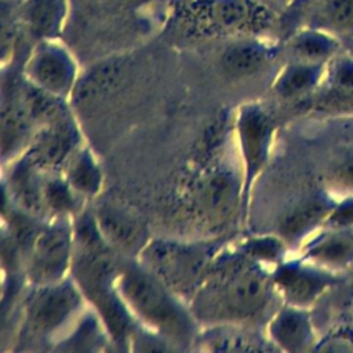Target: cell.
Wrapping results in <instances>:
<instances>
[{"label":"cell","mask_w":353,"mask_h":353,"mask_svg":"<svg viewBox=\"0 0 353 353\" xmlns=\"http://www.w3.org/2000/svg\"><path fill=\"white\" fill-rule=\"evenodd\" d=\"M200 310L214 319L247 320L261 313L270 298V280L259 269L232 265L205 287Z\"/></svg>","instance_id":"cell-1"},{"label":"cell","mask_w":353,"mask_h":353,"mask_svg":"<svg viewBox=\"0 0 353 353\" xmlns=\"http://www.w3.org/2000/svg\"><path fill=\"white\" fill-rule=\"evenodd\" d=\"M120 288L130 306L154 328L174 339L188 335L186 317L156 279L131 269L123 274Z\"/></svg>","instance_id":"cell-2"},{"label":"cell","mask_w":353,"mask_h":353,"mask_svg":"<svg viewBox=\"0 0 353 353\" xmlns=\"http://www.w3.org/2000/svg\"><path fill=\"white\" fill-rule=\"evenodd\" d=\"M190 11L194 23L208 32L254 29L269 19L266 10L254 0H203Z\"/></svg>","instance_id":"cell-3"},{"label":"cell","mask_w":353,"mask_h":353,"mask_svg":"<svg viewBox=\"0 0 353 353\" xmlns=\"http://www.w3.org/2000/svg\"><path fill=\"white\" fill-rule=\"evenodd\" d=\"M334 283L332 272L317 265H287L277 276L276 284L291 306L307 309Z\"/></svg>","instance_id":"cell-4"},{"label":"cell","mask_w":353,"mask_h":353,"mask_svg":"<svg viewBox=\"0 0 353 353\" xmlns=\"http://www.w3.org/2000/svg\"><path fill=\"white\" fill-rule=\"evenodd\" d=\"M69 233L61 226L43 230L33 241L30 276L37 283H52L66 268L69 256Z\"/></svg>","instance_id":"cell-5"},{"label":"cell","mask_w":353,"mask_h":353,"mask_svg":"<svg viewBox=\"0 0 353 353\" xmlns=\"http://www.w3.org/2000/svg\"><path fill=\"white\" fill-rule=\"evenodd\" d=\"M237 181L228 171H212L201 178L194 190L197 212L211 222L228 218L237 200Z\"/></svg>","instance_id":"cell-6"},{"label":"cell","mask_w":353,"mask_h":353,"mask_svg":"<svg viewBox=\"0 0 353 353\" xmlns=\"http://www.w3.org/2000/svg\"><path fill=\"white\" fill-rule=\"evenodd\" d=\"M306 259L328 272L342 270L353 263V226L327 228L306 250Z\"/></svg>","instance_id":"cell-7"},{"label":"cell","mask_w":353,"mask_h":353,"mask_svg":"<svg viewBox=\"0 0 353 353\" xmlns=\"http://www.w3.org/2000/svg\"><path fill=\"white\" fill-rule=\"evenodd\" d=\"M79 298L70 285L51 287L32 303L29 324L34 332H50L57 328L77 306Z\"/></svg>","instance_id":"cell-8"},{"label":"cell","mask_w":353,"mask_h":353,"mask_svg":"<svg viewBox=\"0 0 353 353\" xmlns=\"http://www.w3.org/2000/svg\"><path fill=\"white\" fill-rule=\"evenodd\" d=\"M30 77L50 92H63L73 79V65L68 55L52 46H41L29 62Z\"/></svg>","instance_id":"cell-9"},{"label":"cell","mask_w":353,"mask_h":353,"mask_svg":"<svg viewBox=\"0 0 353 353\" xmlns=\"http://www.w3.org/2000/svg\"><path fill=\"white\" fill-rule=\"evenodd\" d=\"M272 336L288 352L307 350L313 343V328L306 310L296 306L281 310L272 323Z\"/></svg>","instance_id":"cell-10"},{"label":"cell","mask_w":353,"mask_h":353,"mask_svg":"<svg viewBox=\"0 0 353 353\" xmlns=\"http://www.w3.org/2000/svg\"><path fill=\"white\" fill-rule=\"evenodd\" d=\"M97 225L113 245L132 251L142 240V228L124 211L114 207H101L97 211Z\"/></svg>","instance_id":"cell-11"},{"label":"cell","mask_w":353,"mask_h":353,"mask_svg":"<svg viewBox=\"0 0 353 353\" xmlns=\"http://www.w3.org/2000/svg\"><path fill=\"white\" fill-rule=\"evenodd\" d=\"M74 142V131L65 121H52L39 137L33 149L34 160L44 165L61 163L70 152Z\"/></svg>","instance_id":"cell-12"},{"label":"cell","mask_w":353,"mask_h":353,"mask_svg":"<svg viewBox=\"0 0 353 353\" xmlns=\"http://www.w3.org/2000/svg\"><path fill=\"white\" fill-rule=\"evenodd\" d=\"M336 201L328 197H317L303 203L287 215L281 226L283 233L290 239H295L314 229L320 222L327 221Z\"/></svg>","instance_id":"cell-13"},{"label":"cell","mask_w":353,"mask_h":353,"mask_svg":"<svg viewBox=\"0 0 353 353\" xmlns=\"http://www.w3.org/2000/svg\"><path fill=\"white\" fill-rule=\"evenodd\" d=\"M327 183L339 200L353 196V134L341 141L327 170Z\"/></svg>","instance_id":"cell-14"},{"label":"cell","mask_w":353,"mask_h":353,"mask_svg":"<svg viewBox=\"0 0 353 353\" xmlns=\"http://www.w3.org/2000/svg\"><path fill=\"white\" fill-rule=\"evenodd\" d=\"M65 12V0H26L25 18L30 30L39 36L54 33Z\"/></svg>","instance_id":"cell-15"},{"label":"cell","mask_w":353,"mask_h":353,"mask_svg":"<svg viewBox=\"0 0 353 353\" xmlns=\"http://www.w3.org/2000/svg\"><path fill=\"white\" fill-rule=\"evenodd\" d=\"M266 50L256 43L230 46L222 57L223 68L236 76H245L259 70L266 62Z\"/></svg>","instance_id":"cell-16"},{"label":"cell","mask_w":353,"mask_h":353,"mask_svg":"<svg viewBox=\"0 0 353 353\" xmlns=\"http://www.w3.org/2000/svg\"><path fill=\"white\" fill-rule=\"evenodd\" d=\"M323 63L299 62L288 66L277 81V91L283 97H298L317 85Z\"/></svg>","instance_id":"cell-17"},{"label":"cell","mask_w":353,"mask_h":353,"mask_svg":"<svg viewBox=\"0 0 353 353\" xmlns=\"http://www.w3.org/2000/svg\"><path fill=\"white\" fill-rule=\"evenodd\" d=\"M241 135L245 153L251 163L261 159L263 153V146L269 137V123L266 117L259 112H248L241 123Z\"/></svg>","instance_id":"cell-18"},{"label":"cell","mask_w":353,"mask_h":353,"mask_svg":"<svg viewBox=\"0 0 353 353\" xmlns=\"http://www.w3.org/2000/svg\"><path fill=\"white\" fill-rule=\"evenodd\" d=\"M336 44L320 33H303L292 43L294 54L301 62L323 63L335 51Z\"/></svg>","instance_id":"cell-19"},{"label":"cell","mask_w":353,"mask_h":353,"mask_svg":"<svg viewBox=\"0 0 353 353\" xmlns=\"http://www.w3.org/2000/svg\"><path fill=\"white\" fill-rule=\"evenodd\" d=\"M156 266L170 280L179 281L192 276L194 266L199 263L197 258L192 256V252L179 250H161L156 252Z\"/></svg>","instance_id":"cell-20"},{"label":"cell","mask_w":353,"mask_h":353,"mask_svg":"<svg viewBox=\"0 0 353 353\" xmlns=\"http://www.w3.org/2000/svg\"><path fill=\"white\" fill-rule=\"evenodd\" d=\"M12 186L17 197L28 210H37L44 199L43 189H40L33 172L28 167L19 168L14 174Z\"/></svg>","instance_id":"cell-21"},{"label":"cell","mask_w":353,"mask_h":353,"mask_svg":"<svg viewBox=\"0 0 353 353\" xmlns=\"http://www.w3.org/2000/svg\"><path fill=\"white\" fill-rule=\"evenodd\" d=\"M69 178L73 186L81 192H94L99 182L98 171L87 156L79 159L77 163H74L69 172Z\"/></svg>","instance_id":"cell-22"},{"label":"cell","mask_w":353,"mask_h":353,"mask_svg":"<svg viewBox=\"0 0 353 353\" xmlns=\"http://www.w3.org/2000/svg\"><path fill=\"white\" fill-rule=\"evenodd\" d=\"M331 88L346 97H353V61L341 59L331 73Z\"/></svg>","instance_id":"cell-23"},{"label":"cell","mask_w":353,"mask_h":353,"mask_svg":"<svg viewBox=\"0 0 353 353\" xmlns=\"http://www.w3.org/2000/svg\"><path fill=\"white\" fill-rule=\"evenodd\" d=\"M324 14L336 28L353 26V0H328Z\"/></svg>","instance_id":"cell-24"},{"label":"cell","mask_w":353,"mask_h":353,"mask_svg":"<svg viewBox=\"0 0 353 353\" xmlns=\"http://www.w3.org/2000/svg\"><path fill=\"white\" fill-rule=\"evenodd\" d=\"M43 193L46 201L57 211H65L72 205V196L68 188L58 181L47 183Z\"/></svg>","instance_id":"cell-25"},{"label":"cell","mask_w":353,"mask_h":353,"mask_svg":"<svg viewBox=\"0 0 353 353\" xmlns=\"http://www.w3.org/2000/svg\"><path fill=\"white\" fill-rule=\"evenodd\" d=\"M128 1H143V0H128Z\"/></svg>","instance_id":"cell-26"},{"label":"cell","mask_w":353,"mask_h":353,"mask_svg":"<svg viewBox=\"0 0 353 353\" xmlns=\"http://www.w3.org/2000/svg\"><path fill=\"white\" fill-rule=\"evenodd\" d=\"M254 1H262V0H254Z\"/></svg>","instance_id":"cell-27"}]
</instances>
